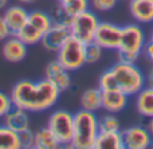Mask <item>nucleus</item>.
Wrapping results in <instances>:
<instances>
[{
	"instance_id": "nucleus-32",
	"label": "nucleus",
	"mask_w": 153,
	"mask_h": 149,
	"mask_svg": "<svg viewBox=\"0 0 153 149\" xmlns=\"http://www.w3.org/2000/svg\"><path fill=\"white\" fill-rule=\"evenodd\" d=\"M144 53H145L146 58L153 63V42L149 40V42L145 43V47H144Z\"/></svg>"
},
{
	"instance_id": "nucleus-10",
	"label": "nucleus",
	"mask_w": 153,
	"mask_h": 149,
	"mask_svg": "<svg viewBox=\"0 0 153 149\" xmlns=\"http://www.w3.org/2000/svg\"><path fill=\"white\" fill-rule=\"evenodd\" d=\"M70 36H71V32H70L69 27L53 24V26L45 32L42 40H40V44L47 51L56 53Z\"/></svg>"
},
{
	"instance_id": "nucleus-23",
	"label": "nucleus",
	"mask_w": 153,
	"mask_h": 149,
	"mask_svg": "<svg viewBox=\"0 0 153 149\" xmlns=\"http://www.w3.org/2000/svg\"><path fill=\"white\" fill-rule=\"evenodd\" d=\"M50 16L51 20H53V24H56V26L70 27V24L73 21V16L67 12L61 1H58V5H55L53 8V11L50 12Z\"/></svg>"
},
{
	"instance_id": "nucleus-15",
	"label": "nucleus",
	"mask_w": 153,
	"mask_h": 149,
	"mask_svg": "<svg viewBox=\"0 0 153 149\" xmlns=\"http://www.w3.org/2000/svg\"><path fill=\"white\" fill-rule=\"evenodd\" d=\"M129 12L137 23H153V0H129Z\"/></svg>"
},
{
	"instance_id": "nucleus-12",
	"label": "nucleus",
	"mask_w": 153,
	"mask_h": 149,
	"mask_svg": "<svg viewBox=\"0 0 153 149\" xmlns=\"http://www.w3.org/2000/svg\"><path fill=\"white\" fill-rule=\"evenodd\" d=\"M27 47L28 46L22 39H19L16 35H11L8 39L3 42L1 54L5 61L11 62V63H18V62H22L26 58Z\"/></svg>"
},
{
	"instance_id": "nucleus-5",
	"label": "nucleus",
	"mask_w": 153,
	"mask_h": 149,
	"mask_svg": "<svg viewBox=\"0 0 153 149\" xmlns=\"http://www.w3.org/2000/svg\"><path fill=\"white\" fill-rule=\"evenodd\" d=\"M56 61L70 73L82 69L86 64V43L70 36L56 51Z\"/></svg>"
},
{
	"instance_id": "nucleus-36",
	"label": "nucleus",
	"mask_w": 153,
	"mask_h": 149,
	"mask_svg": "<svg viewBox=\"0 0 153 149\" xmlns=\"http://www.w3.org/2000/svg\"><path fill=\"white\" fill-rule=\"evenodd\" d=\"M36 1V0H18V3H20V4L23 5H28V4H34V3Z\"/></svg>"
},
{
	"instance_id": "nucleus-11",
	"label": "nucleus",
	"mask_w": 153,
	"mask_h": 149,
	"mask_svg": "<svg viewBox=\"0 0 153 149\" xmlns=\"http://www.w3.org/2000/svg\"><path fill=\"white\" fill-rule=\"evenodd\" d=\"M45 78H47L53 85H55L59 90L63 91L69 90L71 87V77H70V71L65 69L58 61H51L50 63L46 66Z\"/></svg>"
},
{
	"instance_id": "nucleus-19",
	"label": "nucleus",
	"mask_w": 153,
	"mask_h": 149,
	"mask_svg": "<svg viewBox=\"0 0 153 149\" xmlns=\"http://www.w3.org/2000/svg\"><path fill=\"white\" fill-rule=\"evenodd\" d=\"M81 107L89 112H98L102 109V91L100 87L87 89L81 96Z\"/></svg>"
},
{
	"instance_id": "nucleus-31",
	"label": "nucleus",
	"mask_w": 153,
	"mask_h": 149,
	"mask_svg": "<svg viewBox=\"0 0 153 149\" xmlns=\"http://www.w3.org/2000/svg\"><path fill=\"white\" fill-rule=\"evenodd\" d=\"M12 35V32H11L10 27H8L7 21H5L4 16L0 15V42H4L5 39H8V38Z\"/></svg>"
},
{
	"instance_id": "nucleus-24",
	"label": "nucleus",
	"mask_w": 153,
	"mask_h": 149,
	"mask_svg": "<svg viewBox=\"0 0 153 149\" xmlns=\"http://www.w3.org/2000/svg\"><path fill=\"white\" fill-rule=\"evenodd\" d=\"M61 3L73 18L87 11L90 7V0H63Z\"/></svg>"
},
{
	"instance_id": "nucleus-18",
	"label": "nucleus",
	"mask_w": 153,
	"mask_h": 149,
	"mask_svg": "<svg viewBox=\"0 0 153 149\" xmlns=\"http://www.w3.org/2000/svg\"><path fill=\"white\" fill-rule=\"evenodd\" d=\"M136 109L138 114L143 117L151 118L153 117V87L152 86H145L143 90L137 93L136 98Z\"/></svg>"
},
{
	"instance_id": "nucleus-16",
	"label": "nucleus",
	"mask_w": 153,
	"mask_h": 149,
	"mask_svg": "<svg viewBox=\"0 0 153 149\" xmlns=\"http://www.w3.org/2000/svg\"><path fill=\"white\" fill-rule=\"evenodd\" d=\"M3 124L5 126L11 129V130L19 132L26 130L30 128V117H28V112L20 109V107L13 106L10 112L5 114V117L3 118Z\"/></svg>"
},
{
	"instance_id": "nucleus-13",
	"label": "nucleus",
	"mask_w": 153,
	"mask_h": 149,
	"mask_svg": "<svg viewBox=\"0 0 153 149\" xmlns=\"http://www.w3.org/2000/svg\"><path fill=\"white\" fill-rule=\"evenodd\" d=\"M30 11H27L23 5H8L3 12L5 21L10 27L12 35H16L27 23Z\"/></svg>"
},
{
	"instance_id": "nucleus-30",
	"label": "nucleus",
	"mask_w": 153,
	"mask_h": 149,
	"mask_svg": "<svg viewBox=\"0 0 153 149\" xmlns=\"http://www.w3.org/2000/svg\"><path fill=\"white\" fill-rule=\"evenodd\" d=\"M12 107H13V102L11 99V96L0 90V120H3L5 117V114Z\"/></svg>"
},
{
	"instance_id": "nucleus-21",
	"label": "nucleus",
	"mask_w": 153,
	"mask_h": 149,
	"mask_svg": "<svg viewBox=\"0 0 153 149\" xmlns=\"http://www.w3.org/2000/svg\"><path fill=\"white\" fill-rule=\"evenodd\" d=\"M59 147H61L59 142L56 141L55 136L51 133V130L47 126L38 129L35 132V140H34L35 149H56Z\"/></svg>"
},
{
	"instance_id": "nucleus-34",
	"label": "nucleus",
	"mask_w": 153,
	"mask_h": 149,
	"mask_svg": "<svg viewBox=\"0 0 153 149\" xmlns=\"http://www.w3.org/2000/svg\"><path fill=\"white\" fill-rule=\"evenodd\" d=\"M146 82H148V85H149V86H152V87H153V67L151 69V71H149V74H148Z\"/></svg>"
},
{
	"instance_id": "nucleus-9",
	"label": "nucleus",
	"mask_w": 153,
	"mask_h": 149,
	"mask_svg": "<svg viewBox=\"0 0 153 149\" xmlns=\"http://www.w3.org/2000/svg\"><path fill=\"white\" fill-rule=\"evenodd\" d=\"M125 149H146L152 145V136L148 128L141 125H134L122 132Z\"/></svg>"
},
{
	"instance_id": "nucleus-28",
	"label": "nucleus",
	"mask_w": 153,
	"mask_h": 149,
	"mask_svg": "<svg viewBox=\"0 0 153 149\" xmlns=\"http://www.w3.org/2000/svg\"><path fill=\"white\" fill-rule=\"evenodd\" d=\"M19 141H20L22 149H31L34 148V140H35V132H32L31 129H26L18 133Z\"/></svg>"
},
{
	"instance_id": "nucleus-4",
	"label": "nucleus",
	"mask_w": 153,
	"mask_h": 149,
	"mask_svg": "<svg viewBox=\"0 0 153 149\" xmlns=\"http://www.w3.org/2000/svg\"><path fill=\"white\" fill-rule=\"evenodd\" d=\"M114 78L117 81L118 89L128 96H137L140 90L145 87L146 79L143 71L136 66V63H124L117 62L110 67Z\"/></svg>"
},
{
	"instance_id": "nucleus-22",
	"label": "nucleus",
	"mask_w": 153,
	"mask_h": 149,
	"mask_svg": "<svg viewBox=\"0 0 153 149\" xmlns=\"http://www.w3.org/2000/svg\"><path fill=\"white\" fill-rule=\"evenodd\" d=\"M0 149H22L18 133L4 124L0 125Z\"/></svg>"
},
{
	"instance_id": "nucleus-26",
	"label": "nucleus",
	"mask_w": 153,
	"mask_h": 149,
	"mask_svg": "<svg viewBox=\"0 0 153 149\" xmlns=\"http://www.w3.org/2000/svg\"><path fill=\"white\" fill-rule=\"evenodd\" d=\"M98 87L101 89V91L116 90V89H118L117 81H116V78H114L113 73L110 71V69L103 71L102 74H101L100 79H98Z\"/></svg>"
},
{
	"instance_id": "nucleus-6",
	"label": "nucleus",
	"mask_w": 153,
	"mask_h": 149,
	"mask_svg": "<svg viewBox=\"0 0 153 149\" xmlns=\"http://www.w3.org/2000/svg\"><path fill=\"white\" fill-rule=\"evenodd\" d=\"M47 128L55 136L61 147H71L74 136V114L67 110H55L50 114Z\"/></svg>"
},
{
	"instance_id": "nucleus-20",
	"label": "nucleus",
	"mask_w": 153,
	"mask_h": 149,
	"mask_svg": "<svg viewBox=\"0 0 153 149\" xmlns=\"http://www.w3.org/2000/svg\"><path fill=\"white\" fill-rule=\"evenodd\" d=\"M27 24L34 27L36 31L45 35V32L53 26V20H51L50 13L45 12L40 10H34L28 13V19H27Z\"/></svg>"
},
{
	"instance_id": "nucleus-29",
	"label": "nucleus",
	"mask_w": 153,
	"mask_h": 149,
	"mask_svg": "<svg viewBox=\"0 0 153 149\" xmlns=\"http://www.w3.org/2000/svg\"><path fill=\"white\" fill-rule=\"evenodd\" d=\"M120 0H90V5L98 12H108L113 10Z\"/></svg>"
},
{
	"instance_id": "nucleus-14",
	"label": "nucleus",
	"mask_w": 153,
	"mask_h": 149,
	"mask_svg": "<svg viewBox=\"0 0 153 149\" xmlns=\"http://www.w3.org/2000/svg\"><path fill=\"white\" fill-rule=\"evenodd\" d=\"M129 96L121 91L120 89L116 90L102 91V109L108 113H120L126 107Z\"/></svg>"
},
{
	"instance_id": "nucleus-17",
	"label": "nucleus",
	"mask_w": 153,
	"mask_h": 149,
	"mask_svg": "<svg viewBox=\"0 0 153 149\" xmlns=\"http://www.w3.org/2000/svg\"><path fill=\"white\" fill-rule=\"evenodd\" d=\"M94 149H125L122 132H100Z\"/></svg>"
},
{
	"instance_id": "nucleus-8",
	"label": "nucleus",
	"mask_w": 153,
	"mask_h": 149,
	"mask_svg": "<svg viewBox=\"0 0 153 149\" xmlns=\"http://www.w3.org/2000/svg\"><path fill=\"white\" fill-rule=\"evenodd\" d=\"M122 27L109 21H100L94 35V42L103 50H117L120 47Z\"/></svg>"
},
{
	"instance_id": "nucleus-7",
	"label": "nucleus",
	"mask_w": 153,
	"mask_h": 149,
	"mask_svg": "<svg viewBox=\"0 0 153 149\" xmlns=\"http://www.w3.org/2000/svg\"><path fill=\"white\" fill-rule=\"evenodd\" d=\"M98 24H100V19L95 15V12L87 10L73 18V21L69 28L71 32V36L76 38L83 43H90L94 40Z\"/></svg>"
},
{
	"instance_id": "nucleus-35",
	"label": "nucleus",
	"mask_w": 153,
	"mask_h": 149,
	"mask_svg": "<svg viewBox=\"0 0 153 149\" xmlns=\"http://www.w3.org/2000/svg\"><path fill=\"white\" fill-rule=\"evenodd\" d=\"M8 3L10 0H0V11H4L8 7Z\"/></svg>"
},
{
	"instance_id": "nucleus-38",
	"label": "nucleus",
	"mask_w": 153,
	"mask_h": 149,
	"mask_svg": "<svg viewBox=\"0 0 153 149\" xmlns=\"http://www.w3.org/2000/svg\"><path fill=\"white\" fill-rule=\"evenodd\" d=\"M121 1H129V0H121Z\"/></svg>"
},
{
	"instance_id": "nucleus-3",
	"label": "nucleus",
	"mask_w": 153,
	"mask_h": 149,
	"mask_svg": "<svg viewBox=\"0 0 153 149\" xmlns=\"http://www.w3.org/2000/svg\"><path fill=\"white\" fill-rule=\"evenodd\" d=\"M145 32L138 24H126L122 27L120 47L117 48L118 62L136 63L145 47Z\"/></svg>"
},
{
	"instance_id": "nucleus-27",
	"label": "nucleus",
	"mask_w": 153,
	"mask_h": 149,
	"mask_svg": "<svg viewBox=\"0 0 153 149\" xmlns=\"http://www.w3.org/2000/svg\"><path fill=\"white\" fill-rule=\"evenodd\" d=\"M102 53L103 48L100 44H97L94 40L90 43H86V63H97L102 58Z\"/></svg>"
},
{
	"instance_id": "nucleus-1",
	"label": "nucleus",
	"mask_w": 153,
	"mask_h": 149,
	"mask_svg": "<svg viewBox=\"0 0 153 149\" xmlns=\"http://www.w3.org/2000/svg\"><path fill=\"white\" fill-rule=\"evenodd\" d=\"M62 91L47 78L39 81L22 79L13 85L10 96L13 106L28 113H42L50 110L58 102Z\"/></svg>"
},
{
	"instance_id": "nucleus-39",
	"label": "nucleus",
	"mask_w": 153,
	"mask_h": 149,
	"mask_svg": "<svg viewBox=\"0 0 153 149\" xmlns=\"http://www.w3.org/2000/svg\"><path fill=\"white\" fill-rule=\"evenodd\" d=\"M58 1H63V0H58Z\"/></svg>"
},
{
	"instance_id": "nucleus-2",
	"label": "nucleus",
	"mask_w": 153,
	"mask_h": 149,
	"mask_svg": "<svg viewBox=\"0 0 153 149\" xmlns=\"http://www.w3.org/2000/svg\"><path fill=\"white\" fill-rule=\"evenodd\" d=\"M100 134V124L94 112L81 109L74 113V136L70 148L94 149L97 136Z\"/></svg>"
},
{
	"instance_id": "nucleus-37",
	"label": "nucleus",
	"mask_w": 153,
	"mask_h": 149,
	"mask_svg": "<svg viewBox=\"0 0 153 149\" xmlns=\"http://www.w3.org/2000/svg\"><path fill=\"white\" fill-rule=\"evenodd\" d=\"M149 40H152V42H153V31H152V34H151V39H149Z\"/></svg>"
},
{
	"instance_id": "nucleus-25",
	"label": "nucleus",
	"mask_w": 153,
	"mask_h": 149,
	"mask_svg": "<svg viewBox=\"0 0 153 149\" xmlns=\"http://www.w3.org/2000/svg\"><path fill=\"white\" fill-rule=\"evenodd\" d=\"M100 124V132H118L120 130V121L113 113L105 114L98 120Z\"/></svg>"
},
{
	"instance_id": "nucleus-33",
	"label": "nucleus",
	"mask_w": 153,
	"mask_h": 149,
	"mask_svg": "<svg viewBox=\"0 0 153 149\" xmlns=\"http://www.w3.org/2000/svg\"><path fill=\"white\" fill-rule=\"evenodd\" d=\"M146 128H148L149 133H151V136H152V139H153V117L149 118V121H148V125H146Z\"/></svg>"
}]
</instances>
